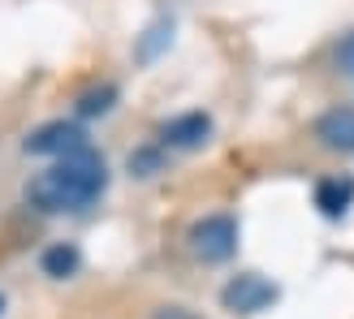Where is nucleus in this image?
I'll list each match as a JSON object with an SVG mask.
<instances>
[{
  "label": "nucleus",
  "instance_id": "9b49d317",
  "mask_svg": "<svg viewBox=\"0 0 354 319\" xmlns=\"http://www.w3.org/2000/svg\"><path fill=\"white\" fill-rule=\"evenodd\" d=\"M337 65L346 69V74H354V35H346L342 48H337Z\"/></svg>",
  "mask_w": 354,
  "mask_h": 319
},
{
  "label": "nucleus",
  "instance_id": "f03ea898",
  "mask_svg": "<svg viewBox=\"0 0 354 319\" xmlns=\"http://www.w3.org/2000/svg\"><path fill=\"white\" fill-rule=\"evenodd\" d=\"M190 251L199 255L203 263H225L234 259L238 251V220L216 211V216H203L199 224L190 229Z\"/></svg>",
  "mask_w": 354,
  "mask_h": 319
},
{
  "label": "nucleus",
  "instance_id": "f257e3e1",
  "mask_svg": "<svg viewBox=\"0 0 354 319\" xmlns=\"http://www.w3.org/2000/svg\"><path fill=\"white\" fill-rule=\"evenodd\" d=\"M104 190H109V164H104V155L86 143L78 151L61 155L52 168L35 173L30 186H26V199H30V207L48 211V216H61V211L91 207Z\"/></svg>",
  "mask_w": 354,
  "mask_h": 319
},
{
  "label": "nucleus",
  "instance_id": "6e6552de",
  "mask_svg": "<svg viewBox=\"0 0 354 319\" xmlns=\"http://www.w3.org/2000/svg\"><path fill=\"white\" fill-rule=\"evenodd\" d=\"M39 263H44V276L65 280V276H74V272L82 268V255H78L74 242H57V246H48V251H44Z\"/></svg>",
  "mask_w": 354,
  "mask_h": 319
},
{
  "label": "nucleus",
  "instance_id": "39448f33",
  "mask_svg": "<svg viewBox=\"0 0 354 319\" xmlns=\"http://www.w3.org/2000/svg\"><path fill=\"white\" fill-rule=\"evenodd\" d=\"M212 134V117L207 113H182L160 126V147H173V151H194L203 147Z\"/></svg>",
  "mask_w": 354,
  "mask_h": 319
},
{
  "label": "nucleus",
  "instance_id": "423d86ee",
  "mask_svg": "<svg viewBox=\"0 0 354 319\" xmlns=\"http://www.w3.org/2000/svg\"><path fill=\"white\" fill-rule=\"evenodd\" d=\"M315 138L328 151L354 155V108H328L320 121H315Z\"/></svg>",
  "mask_w": 354,
  "mask_h": 319
},
{
  "label": "nucleus",
  "instance_id": "ddd939ff",
  "mask_svg": "<svg viewBox=\"0 0 354 319\" xmlns=\"http://www.w3.org/2000/svg\"><path fill=\"white\" fill-rule=\"evenodd\" d=\"M0 315H5V293H0Z\"/></svg>",
  "mask_w": 354,
  "mask_h": 319
},
{
  "label": "nucleus",
  "instance_id": "0eeeda50",
  "mask_svg": "<svg viewBox=\"0 0 354 319\" xmlns=\"http://www.w3.org/2000/svg\"><path fill=\"white\" fill-rule=\"evenodd\" d=\"M354 203V177H324L320 186H315V207H320V216L337 220L346 216Z\"/></svg>",
  "mask_w": 354,
  "mask_h": 319
},
{
  "label": "nucleus",
  "instance_id": "1a4fd4ad",
  "mask_svg": "<svg viewBox=\"0 0 354 319\" xmlns=\"http://www.w3.org/2000/svg\"><path fill=\"white\" fill-rule=\"evenodd\" d=\"M113 104H117V86L113 82L91 86V91L78 95V117H104V113H113Z\"/></svg>",
  "mask_w": 354,
  "mask_h": 319
},
{
  "label": "nucleus",
  "instance_id": "7ed1b4c3",
  "mask_svg": "<svg viewBox=\"0 0 354 319\" xmlns=\"http://www.w3.org/2000/svg\"><path fill=\"white\" fill-rule=\"evenodd\" d=\"M221 302L234 315H259V311H268L277 302V285L268 276H259V272H242L221 289Z\"/></svg>",
  "mask_w": 354,
  "mask_h": 319
},
{
  "label": "nucleus",
  "instance_id": "9d476101",
  "mask_svg": "<svg viewBox=\"0 0 354 319\" xmlns=\"http://www.w3.org/2000/svg\"><path fill=\"white\" fill-rule=\"evenodd\" d=\"M156 168H160V151H138V155H130V173L151 177Z\"/></svg>",
  "mask_w": 354,
  "mask_h": 319
},
{
  "label": "nucleus",
  "instance_id": "f8f14e48",
  "mask_svg": "<svg viewBox=\"0 0 354 319\" xmlns=\"http://www.w3.org/2000/svg\"><path fill=\"white\" fill-rule=\"evenodd\" d=\"M156 319H194V315L182 311V307H160V311H156Z\"/></svg>",
  "mask_w": 354,
  "mask_h": 319
},
{
  "label": "nucleus",
  "instance_id": "20e7f679",
  "mask_svg": "<svg viewBox=\"0 0 354 319\" xmlns=\"http://www.w3.org/2000/svg\"><path fill=\"white\" fill-rule=\"evenodd\" d=\"M86 147V130L78 126V121H44L39 130H30L26 134V151L30 155H52V160H61L69 151H78Z\"/></svg>",
  "mask_w": 354,
  "mask_h": 319
}]
</instances>
